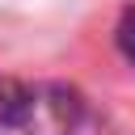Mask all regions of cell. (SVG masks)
<instances>
[{"mask_svg":"<svg viewBox=\"0 0 135 135\" xmlns=\"http://www.w3.org/2000/svg\"><path fill=\"white\" fill-rule=\"evenodd\" d=\"M84 118V97L68 84L0 76V135H68Z\"/></svg>","mask_w":135,"mask_h":135,"instance_id":"1","label":"cell"},{"mask_svg":"<svg viewBox=\"0 0 135 135\" xmlns=\"http://www.w3.org/2000/svg\"><path fill=\"white\" fill-rule=\"evenodd\" d=\"M114 38H118V51L135 63V4L122 13V21H118V34H114Z\"/></svg>","mask_w":135,"mask_h":135,"instance_id":"2","label":"cell"}]
</instances>
